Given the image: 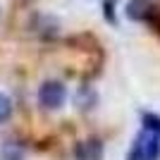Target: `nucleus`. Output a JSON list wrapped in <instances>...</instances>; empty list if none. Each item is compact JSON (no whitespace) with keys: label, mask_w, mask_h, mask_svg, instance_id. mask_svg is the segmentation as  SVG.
Here are the masks:
<instances>
[{"label":"nucleus","mask_w":160,"mask_h":160,"mask_svg":"<svg viewBox=\"0 0 160 160\" xmlns=\"http://www.w3.org/2000/svg\"><path fill=\"white\" fill-rule=\"evenodd\" d=\"M67 100V88L60 81H46L38 88V103L46 110H60Z\"/></svg>","instance_id":"1"},{"label":"nucleus","mask_w":160,"mask_h":160,"mask_svg":"<svg viewBox=\"0 0 160 160\" xmlns=\"http://www.w3.org/2000/svg\"><path fill=\"white\" fill-rule=\"evenodd\" d=\"M136 143H139V151H141V160H160V136L143 129L136 136Z\"/></svg>","instance_id":"2"},{"label":"nucleus","mask_w":160,"mask_h":160,"mask_svg":"<svg viewBox=\"0 0 160 160\" xmlns=\"http://www.w3.org/2000/svg\"><path fill=\"white\" fill-rule=\"evenodd\" d=\"M74 158L77 160H103V143L98 139H88L81 141L74 148Z\"/></svg>","instance_id":"3"},{"label":"nucleus","mask_w":160,"mask_h":160,"mask_svg":"<svg viewBox=\"0 0 160 160\" xmlns=\"http://www.w3.org/2000/svg\"><path fill=\"white\" fill-rule=\"evenodd\" d=\"M153 5H151V0H129L127 2V17L134 22H143L151 14Z\"/></svg>","instance_id":"4"},{"label":"nucleus","mask_w":160,"mask_h":160,"mask_svg":"<svg viewBox=\"0 0 160 160\" xmlns=\"http://www.w3.org/2000/svg\"><path fill=\"white\" fill-rule=\"evenodd\" d=\"M0 160H24V148L19 143H14V141H7L0 148Z\"/></svg>","instance_id":"5"},{"label":"nucleus","mask_w":160,"mask_h":160,"mask_svg":"<svg viewBox=\"0 0 160 160\" xmlns=\"http://www.w3.org/2000/svg\"><path fill=\"white\" fill-rule=\"evenodd\" d=\"M141 124H143L146 132L160 136V115H155V112H141Z\"/></svg>","instance_id":"6"},{"label":"nucleus","mask_w":160,"mask_h":160,"mask_svg":"<svg viewBox=\"0 0 160 160\" xmlns=\"http://www.w3.org/2000/svg\"><path fill=\"white\" fill-rule=\"evenodd\" d=\"M77 103H79V108H93L96 103V91L93 88H88V86H81L79 88V96H77Z\"/></svg>","instance_id":"7"},{"label":"nucleus","mask_w":160,"mask_h":160,"mask_svg":"<svg viewBox=\"0 0 160 160\" xmlns=\"http://www.w3.org/2000/svg\"><path fill=\"white\" fill-rule=\"evenodd\" d=\"M10 112H12V103H10V98L5 93H0V124L10 117Z\"/></svg>","instance_id":"8"},{"label":"nucleus","mask_w":160,"mask_h":160,"mask_svg":"<svg viewBox=\"0 0 160 160\" xmlns=\"http://www.w3.org/2000/svg\"><path fill=\"white\" fill-rule=\"evenodd\" d=\"M105 19L115 22V14H112V0H105Z\"/></svg>","instance_id":"9"}]
</instances>
